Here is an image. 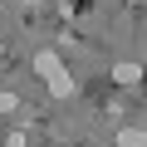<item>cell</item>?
Wrapping results in <instances>:
<instances>
[{"label": "cell", "mask_w": 147, "mask_h": 147, "mask_svg": "<svg viewBox=\"0 0 147 147\" xmlns=\"http://www.w3.org/2000/svg\"><path fill=\"white\" fill-rule=\"evenodd\" d=\"M34 74H39V79L49 84L54 74H64V59H59L54 49H39V54H34Z\"/></svg>", "instance_id": "6da1fadb"}, {"label": "cell", "mask_w": 147, "mask_h": 147, "mask_svg": "<svg viewBox=\"0 0 147 147\" xmlns=\"http://www.w3.org/2000/svg\"><path fill=\"white\" fill-rule=\"evenodd\" d=\"M113 79H118V84H142V64H132V59L113 64Z\"/></svg>", "instance_id": "7a4b0ae2"}, {"label": "cell", "mask_w": 147, "mask_h": 147, "mask_svg": "<svg viewBox=\"0 0 147 147\" xmlns=\"http://www.w3.org/2000/svg\"><path fill=\"white\" fill-rule=\"evenodd\" d=\"M74 88H79V84H74V74H69V69L49 79V93H54V98H74Z\"/></svg>", "instance_id": "3957f363"}, {"label": "cell", "mask_w": 147, "mask_h": 147, "mask_svg": "<svg viewBox=\"0 0 147 147\" xmlns=\"http://www.w3.org/2000/svg\"><path fill=\"white\" fill-rule=\"evenodd\" d=\"M118 147H147V127H118Z\"/></svg>", "instance_id": "277c9868"}, {"label": "cell", "mask_w": 147, "mask_h": 147, "mask_svg": "<svg viewBox=\"0 0 147 147\" xmlns=\"http://www.w3.org/2000/svg\"><path fill=\"white\" fill-rule=\"evenodd\" d=\"M20 108V93H10V88H0V113H15Z\"/></svg>", "instance_id": "5b68a950"}, {"label": "cell", "mask_w": 147, "mask_h": 147, "mask_svg": "<svg viewBox=\"0 0 147 147\" xmlns=\"http://www.w3.org/2000/svg\"><path fill=\"white\" fill-rule=\"evenodd\" d=\"M5 147H25V132H10V137H5Z\"/></svg>", "instance_id": "8992f818"}]
</instances>
